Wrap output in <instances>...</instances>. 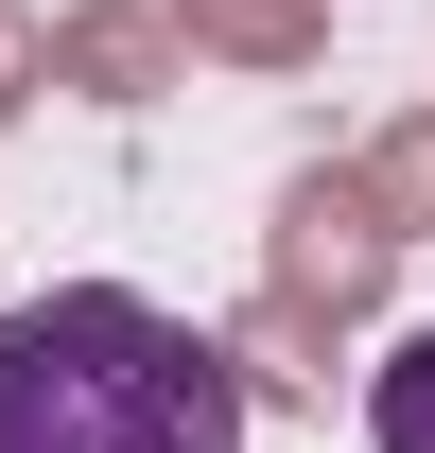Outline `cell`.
Instances as JSON below:
<instances>
[{"label": "cell", "mask_w": 435, "mask_h": 453, "mask_svg": "<svg viewBox=\"0 0 435 453\" xmlns=\"http://www.w3.org/2000/svg\"><path fill=\"white\" fill-rule=\"evenodd\" d=\"M0 453H244V366L122 280H53L0 314Z\"/></svg>", "instance_id": "cell-1"}, {"label": "cell", "mask_w": 435, "mask_h": 453, "mask_svg": "<svg viewBox=\"0 0 435 453\" xmlns=\"http://www.w3.org/2000/svg\"><path fill=\"white\" fill-rule=\"evenodd\" d=\"M35 70H70L88 105H157V70H174V35L140 18V0H105V18H53V35H35Z\"/></svg>", "instance_id": "cell-2"}, {"label": "cell", "mask_w": 435, "mask_h": 453, "mask_svg": "<svg viewBox=\"0 0 435 453\" xmlns=\"http://www.w3.org/2000/svg\"><path fill=\"white\" fill-rule=\"evenodd\" d=\"M383 244H401V226H383L366 192L296 174V244H279V280H296V296H366V280H383Z\"/></svg>", "instance_id": "cell-3"}, {"label": "cell", "mask_w": 435, "mask_h": 453, "mask_svg": "<svg viewBox=\"0 0 435 453\" xmlns=\"http://www.w3.org/2000/svg\"><path fill=\"white\" fill-rule=\"evenodd\" d=\"M366 418H383V453H435V332H401V349H383Z\"/></svg>", "instance_id": "cell-4"}, {"label": "cell", "mask_w": 435, "mask_h": 453, "mask_svg": "<svg viewBox=\"0 0 435 453\" xmlns=\"http://www.w3.org/2000/svg\"><path fill=\"white\" fill-rule=\"evenodd\" d=\"M18 88H35V18H0V122H18Z\"/></svg>", "instance_id": "cell-5"}]
</instances>
